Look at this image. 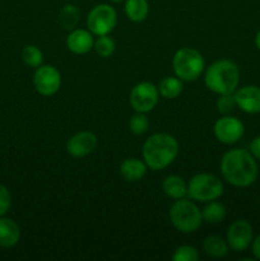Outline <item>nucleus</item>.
Instances as JSON below:
<instances>
[{
  "mask_svg": "<svg viewBox=\"0 0 260 261\" xmlns=\"http://www.w3.org/2000/svg\"><path fill=\"white\" fill-rule=\"evenodd\" d=\"M204 59L198 50L183 47L177 50L172 59V68L176 76L183 82H194L204 71Z\"/></svg>",
  "mask_w": 260,
  "mask_h": 261,
  "instance_id": "39448f33",
  "label": "nucleus"
},
{
  "mask_svg": "<svg viewBox=\"0 0 260 261\" xmlns=\"http://www.w3.org/2000/svg\"><path fill=\"white\" fill-rule=\"evenodd\" d=\"M35 89L42 96H53L60 89L61 75L53 65H41L33 75Z\"/></svg>",
  "mask_w": 260,
  "mask_h": 261,
  "instance_id": "1a4fd4ad",
  "label": "nucleus"
},
{
  "mask_svg": "<svg viewBox=\"0 0 260 261\" xmlns=\"http://www.w3.org/2000/svg\"><path fill=\"white\" fill-rule=\"evenodd\" d=\"M158 92L163 98L173 99L181 94L184 89L183 81L177 76H165L158 84Z\"/></svg>",
  "mask_w": 260,
  "mask_h": 261,
  "instance_id": "aec40b11",
  "label": "nucleus"
},
{
  "mask_svg": "<svg viewBox=\"0 0 260 261\" xmlns=\"http://www.w3.org/2000/svg\"><path fill=\"white\" fill-rule=\"evenodd\" d=\"M79 20V10L74 5H65L59 13V23L65 30H74Z\"/></svg>",
  "mask_w": 260,
  "mask_h": 261,
  "instance_id": "4be33fe9",
  "label": "nucleus"
},
{
  "mask_svg": "<svg viewBox=\"0 0 260 261\" xmlns=\"http://www.w3.org/2000/svg\"><path fill=\"white\" fill-rule=\"evenodd\" d=\"M201 217L206 223H219L226 217V208H224L223 204L218 203V201H209L201 211Z\"/></svg>",
  "mask_w": 260,
  "mask_h": 261,
  "instance_id": "412c9836",
  "label": "nucleus"
},
{
  "mask_svg": "<svg viewBox=\"0 0 260 261\" xmlns=\"http://www.w3.org/2000/svg\"><path fill=\"white\" fill-rule=\"evenodd\" d=\"M22 60L31 68H38L42 64L43 56L37 46L28 45L22 50Z\"/></svg>",
  "mask_w": 260,
  "mask_h": 261,
  "instance_id": "b1692460",
  "label": "nucleus"
},
{
  "mask_svg": "<svg viewBox=\"0 0 260 261\" xmlns=\"http://www.w3.org/2000/svg\"><path fill=\"white\" fill-rule=\"evenodd\" d=\"M236 105L247 114L260 112V88L256 86H245L233 93Z\"/></svg>",
  "mask_w": 260,
  "mask_h": 261,
  "instance_id": "ddd939ff",
  "label": "nucleus"
},
{
  "mask_svg": "<svg viewBox=\"0 0 260 261\" xmlns=\"http://www.w3.org/2000/svg\"><path fill=\"white\" fill-rule=\"evenodd\" d=\"M244 124L237 117L224 115L214 124V135L223 144H233L244 135Z\"/></svg>",
  "mask_w": 260,
  "mask_h": 261,
  "instance_id": "9d476101",
  "label": "nucleus"
},
{
  "mask_svg": "<svg viewBox=\"0 0 260 261\" xmlns=\"http://www.w3.org/2000/svg\"><path fill=\"white\" fill-rule=\"evenodd\" d=\"M112 3H122V2H125V0H111Z\"/></svg>",
  "mask_w": 260,
  "mask_h": 261,
  "instance_id": "2f4dec72",
  "label": "nucleus"
},
{
  "mask_svg": "<svg viewBox=\"0 0 260 261\" xmlns=\"http://www.w3.org/2000/svg\"><path fill=\"white\" fill-rule=\"evenodd\" d=\"M252 255L260 260V234L252 241Z\"/></svg>",
  "mask_w": 260,
  "mask_h": 261,
  "instance_id": "c756f323",
  "label": "nucleus"
},
{
  "mask_svg": "<svg viewBox=\"0 0 260 261\" xmlns=\"http://www.w3.org/2000/svg\"><path fill=\"white\" fill-rule=\"evenodd\" d=\"M233 93L232 94H219V98L217 99V109L222 115H229L236 107Z\"/></svg>",
  "mask_w": 260,
  "mask_h": 261,
  "instance_id": "bb28decb",
  "label": "nucleus"
},
{
  "mask_svg": "<svg viewBox=\"0 0 260 261\" xmlns=\"http://www.w3.org/2000/svg\"><path fill=\"white\" fill-rule=\"evenodd\" d=\"M162 191L166 194V196L177 200L188 195V184L180 176L170 175L163 180Z\"/></svg>",
  "mask_w": 260,
  "mask_h": 261,
  "instance_id": "f3484780",
  "label": "nucleus"
},
{
  "mask_svg": "<svg viewBox=\"0 0 260 261\" xmlns=\"http://www.w3.org/2000/svg\"><path fill=\"white\" fill-rule=\"evenodd\" d=\"M142 154L147 167L153 171L163 170L177 157L178 143L167 133H157L145 140Z\"/></svg>",
  "mask_w": 260,
  "mask_h": 261,
  "instance_id": "f03ea898",
  "label": "nucleus"
},
{
  "mask_svg": "<svg viewBox=\"0 0 260 261\" xmlns=\"http://www.w3.org/2000/svg\"><path fill=\"white\" fill-rule=\"evenodd\" d=\"M227 244L235 251H244L252 242V227L244 219L233 222L227 231Z\"/></svg>",
  "mask_w": 260,
  "mask_h": 261,
  "instance_id": "9b49d317",
  "label": "nucleus"
},
{
  "mask_svg": "<svg viewBox=\"0 0 260 261\" xmlns=\"http://www.w3.org/2000/svg\"><path fill=\"white\" fill-rule=\"evenodd\" d=\"M119 172L126 182H138L147 173V165L138 158H126L120 165Z\"/></svg>",
  "mask_w": 260,
  "mask_h": 261,
  "instance_id": "2eb2a0df",
  "label": "nucleus"
},
{
  "mask_svg": "<svg viewBox=\"0 0 260 261\" xmlns=\"http://www.w3.org/2000/svg\"><path fill=\"white\" fill-rule=\"evenodd\" d=\"M149 127V120L143 112H137L134 116H132L129 121V129L133 134L143 135L148 132Z\"/></svg>",
  "mask_w": 260,
  "mask_h": 261,
  "instance_id": "393cba45",
  "label": "nucleus"
},
{
  "mask_svg": "<svg viewBox=\"0 0 260 261\" xmlns=\"http://www.w3.org/2000/svg\"><path fill=\"white\" fill-rule=\"evenodd\" d=\"M221 173L231 185L246 188L256 180L257 165L250 152L245 149H232L222 157Z\"/></svg>",
  "mask_w": 260,
  "mask_h": 261,
  "instance_id": "f257e3e1",
  "label": "nucleus"
},
{
  "mask_svg": "<svg viewBox=\"0 0 260 261\" xmlns=\"http://www.w3.org/2000/svg\"><path fill=\"white\" fill-rule=\"evenodd\" d=\"M223 194V184L211 173H198L188 184V195L191 200L213 201Z\"/></svg>",
  "mask_w": 260,
  "mask_h": 261,
  "instance_id": "423d86ee",
  "label": "nucleus"
},
{
  "mask_svg": "<svg viewBox=\"0 0 260 261\" xmlns=\"http://www.w3.org/2000/svg\"><path fill=\"white\" fill-rule=\"evenodd\" d=\"M93 48L97 55H99L101 58H110L115 53L116 45H115V41L109 35H103L97 37V40L94 41Z\"/></svg>",
  "mask_w": 260,
  "mask_h": 261,
  "instance_id": "5701e85b",
  "label": "nucleus"
},
{
  "mask_svg": "<svg viewBox=\"0 0 260 261\" xmlns=\"http://www.w3.org/2000/svg\"><path fill=\"white\" fill-rule=\"evenodd\" d=\"M170 221L181 233H191L200 228L203 223L201 211L191 200L177 199L170 208Z\"/></svg>",
  "mask_w": 260,
  "mask_h": 261,
  "instance_id": "20e7f679",
  "label": "nucleus"
},
{
  "mask_svg": "<svg viewBox=\"0 0 260 261\" xmlns=\"http://www.w3.org/2000/svg\"><path fill=\"white\" fill-rule=\"evenodd\" d=\"M240 70L231 60H217L206 69L204 83L209 91L217 94H232L237 89Z\"/></svg>",
  "mask_w": 260,
  "mask_h": 261,
  "instance_id": "7ed1b4c3",
  "label": "nucleus"
},
{
  "mask_svg": "<svg viewBox=\"0 0 260 261\" xmlns=\"http://www.w3.org/2000/svg\"><path fill=\"white\" fill-rule=\"evenodd\" d=\"M173 261H198L199 252L194 246L184 245L176 249V251L172 255Z\"/></svg>",
  "mask_w": 260,
  "mask_h": 261,
  "instance_id": "a878e982",
  "label": "nucleus"
},
{
  "mask_svg": "<svg viewBox=\"0 0 260 261\" xmlns=\"http://www.w3.org/2000/svg\"><path fill=\"white\" fill-rule=\"evenodd\" d=\"M97 147V137L91 132H79L66 143V150L71 157L82 158L91 154Z\"/></svg>",
  "mask_w": 260,
  "mask_h": 261,
  "instance_id": "f8f14e48",
  "label": "nucleus"
},
{
  "mask_svg": "<svg viewBox=\"0 0 260 261\" xmlns=\"http://www.w3.org/2000/svg\"><path fill=\"white\" fill-rule=\"evenodd\" d=\"M117 23L116 10L109 4H98L89 12L87 17V27L93 36L109 35Z\"/></svg>",
  "mask_w": 260,
  "mask_h": 261,
  "instance_id": "0eeeda50",
  "label": "nucleus"
},
{
  "mask_svg": "<svg viewBox=\"0 0 260 261\" xmlns=\"http://www.w3.org/2000/svg\"><path fill=\"white\" fill-rule=\"evenodd\" d=\"M10 204H12V196H10L9 190L0 184V217H3L9 211Z\"/></svg>",
  "mask_w": 260,
  "mask_h": 261,
  "instance_id": "cd10ccee",
  "label": "nucleus"
},
{
  "mask_svg": "<svg viewBox=\"0 0 260 261\" xmlns=\"http://www.w3.org/2000/svg\"><path fill=\"white\" fill-rule=\"evenodd\" d=\"M255 43H256L257 48H259V50H260V31H259V32H257L256 37H255Z\"/></svg>",
  "mask_w": 260,
  "mask_h": 261,
  "instance_id": "7c9ffc66",
  "label": "nucleus"
},
{
  "mask_svg": "<svg viewBox=\"0 0 260 261\" xmlns=\"http://www.w3.org/2000/svg\"><path fill=\"white\" fill-rule=\"evenodd\" d=\"M20 239V229L14 221L0 217V247L15 246Z\"/></svg>",
  "mask_w": 260,
  "mask_h": 261,
  "instance_id": "dca6fc26",
  "label": "nucleus"
},
{
  "mask_svg": "<svg viewBox=\"0 0 260 261\" xmlns=\"http://www.w3.org/2000/svg\"><path fill=\"white\" fill-rule=\"evenodd\" d=\"M250 153L254 155V158L260 161V137L255 138L250 144Z\"/></svg>",
  "mask_w": 260,
  "mask_h": 261,
  "instance_id": "c85d7f7f",
  "label": "nucleus"
},
{
  "mask_svg": "<svg viewBox=\"0 0 260 261\" xmlns=\"http://www.w3.org/2000/svg\"><path fill=\"white\" fill-rule=\"evenodd\" d=\"M93 35L89 31L82 30V28L73 30L66 37V47L76 55L88 54L93 48Z\"/></svg>",
  "mask_w": 260,
  "mask_h": 261,
  "instance_id": "4468645a",
  "label": "nucleus"
},
{
  "mask_svg": "<svg viewBox=\"0 0 260 261\" xmlns=\"http://www.w3.org/2000/svg\"><path fill=\"white\" fill-rule=\"evenodd\" d=\"M228 249L229 247L226 240L219 236H209L203 242L204 252L214 259H221V257L226 256Z\"/></svg>",
  "mask_w": 260,
  "mask_h": 261,
  "instance_id": "a211bd4d",
  "label": "nucleus"
},
{
  "mask_svg": "<svg viewBox=\"0 0 260 261\" xmlns=\"http://www.w3.org/2000/svg\"><path fill=\"white\" fill-rule=\"evenodd\" d=\"M149 13L148 0H125V14L133 22H143Z\"/></svg>",
  "mask_w": 260,
  "mask_h": 261,
  "instance_id": "6ab92c4d",
  "label": "nucleus"
},
{
  "mask_svg": "<svg viewBox=\"0 0 260 261\" xmlns=\"http://www.w3.org/2000/svg\"><path fill=\"white\" fill-rule=\"evenodd\" d=\"M160 97L158 88L150 82L138 83L130 92L129 102L133 110L137 112H149L155 107Z\"/></svg>",
  "mask_w": 260,
  "mask_h": 261,
  "instance_id": "6e6552de",
  "label": "nucleus"
}]
</instances>
